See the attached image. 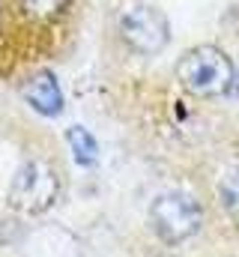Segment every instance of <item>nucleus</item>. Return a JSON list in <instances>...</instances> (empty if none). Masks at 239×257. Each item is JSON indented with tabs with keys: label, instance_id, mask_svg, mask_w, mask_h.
<instances>
[{
	"label": "nucleus",
	"instance_id": "obj_1",
	"mask_svg": "<svg viewBox=\"0 0 239 257\" xmlns=\"http://www.w3.org/2000/svg\"><path fill=\"white\" fill-rule=\"evenodd\" d=\"M177 81L191 96H221L233 84V60L215 45L188 48L177 60Z\"/></svg>",
	"mask_w": 239,
	"mask_h": 257
},
{
	"label": "nucleus",
	"instance_id": "obj_2",
	"mask_svg": "<svg viewBox=\"0 0 239 257\" xmlns=\"http://www.w3.org/2000/svg\"><path fill=\"white\" fill-rule=\"evenodd\" d=\"M60 197V177L54 165L42 159H30L18 168L9 186V206L24 212V215H39L48 212Z\"/></svg>",
	"mask_w": 239,
	"mask_h": 257
},
{
	"label": "nucleus",
	"instance_id": "obj_3",
	"mask_svg": "<svg viewBox=\"0 0 239 257\" xmlns=\"http://www.w3.org/2000/svg\"><path fill=\"white\" fill-rule=\"evenodd\" d=\"M200 221H203V209L197 197L188 192H165L150 206V224L156 236L168 245H177L194 236L200 230Z\"/></svg>",
	"mask_w": 239,
	"mask_h": 257
},
{
	"label": "nucleus",
	"instance_id": "obj_4",
	"mask_svg": "<svg viewBox=\"0 0 239 257\" xmlns=\"http://www.w3.org/2000/svg\"><path fill=\"white\" fill-rule=\"evenodd\" d=\"M120 36L135 54H159L171 39V27L156 6L138 3L120 15Z\"/></svg>",
	"mask_w": 239,
	"mask_h": 257
},
{
	"label": "nucleus",
	"instance_id": "obj_5",
	"mask_svg": "<svg viewBox=\"0 0 239 257\" xmlns=\"http://www.w3.org/2000/svg\"><path fill=\"white\" fill-rule=\"evenodd\" d=\"M24 99L30 108L42 117H60L63 114V90L51 72H39L24 84Z\"/></svg>",
	"mask_w": 239,
	"mask_h": 257
},
{
	"label": "nucleus",
	"instance_id": "obj_6",
	"mask_svg": "<svg viewBox=\"0 0 239 257\" xmlns=\"http://www.w3.org/2000/svg\"><path fill=\"white\" fill-rule=\"evenodd\" d=\"M66 144L72 147V156H75L78 165H84V168L96 165V159H99V144H96V138H93L84 126L66 128Z\"/></svg>",
	"mask_w": 239,
	"mask_h": 257
},
{
	"label": "nucleus",
	"instance_id": "obj_7",
	"mask_svg": "<svg viewBox=\"0 0 239 257\" xmlns=\"http://www.w3.org/2000/svg\"><path fill=\"white\" fill-rule=\"evenodd\" d=\"M218 194H221V203H224L230 212H236L239 215V168H230V171L221 177V183H218Z\"/></svg>",
	"mask_w": 239,
	"mask_h": 257
},
{
	"label": "nucleus",
	"instance_id": "obj_8",
	"mask_svg": "<svg viewBox=\"0 0 239 257\" xmlns=\"http://www.w3.org/2000/svg\"><path fill=\"white\" fill-rule=\"evenodd\" d=\"M24 6L30 15H51L66 6V0H24Z\"/></svg>",
	"mask_w": 239,
	"mask_h": 257
}]
</instances>
